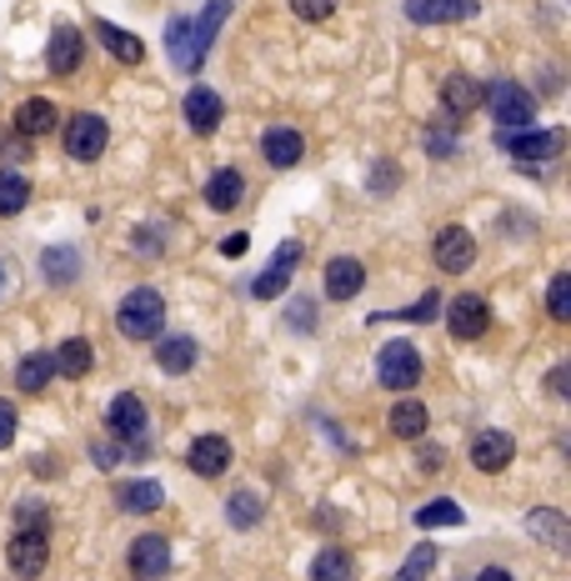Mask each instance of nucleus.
Wrapping results in <instances>:
<instances>
[{
  "instance_id": "obj_2",
  "label": "nucleus",
  "mask_w": 571,
  "mask_h": 581,
  "mask_svg": "<svg viewBox=\"0 0 571 581\" xmlns=\"http://www.w3.org/2000/svg\"><path fill=\"white\" fill-rule=\"evenodd\" d=\"M116 326L126 341H151V336H161V326H166V301H161V291H151V286L131 291L116 311Z\"/></svg>"
},
{
  "instance_id": "obj_43",
  "label": "nucleus",
  "mask_w": 571,
  "mask_h": 581,
  "mask_svg": "<svg viewBox=\"0 0 571 581\" xmlns=\"http://www.w3.org/2000/svg\"><path fill=\"white\" fill-rule=\"evenodd\" d=\"M376 171H381V176H376V190H392V186H396V166H392V161H381Z\"/></svg>"
},
{
  "instance_id": "obj_39",
  "label": "nucleus",
  "mask_w": 571,
  "mask_h": 581,
  "mask_svg": "<svg viewBox=\"0 0 571 581\" xmlns=\"http://www.w3.org/2000/svg\"><path fill=\"white\" fill-rule=\"evenodd\" d=\"M15 441V406L11 402H0V451Z\"/></svg>"
},
{
  "instance_id": "obj_30",
  "label": "nucleus",
  "mask_w": 571,
  "mask_h": 581,
  "mask_svg": "<svg viewBox=\"0 0 571 581\" xmlns=\"http://www.w3.org/2000/svg\"><path fill=\"white\" fill-rule=\"evenodd\" d=\"M50 371H56V361H50V351H31V357L21 361V371H15V386H21L25 396H36V392H46Z\"/></svg>"
},
{
  "instance_id": "obj_29",
  "label": "nucleus",
  "mask_w": 571,
  "mask_h": 581,
  "mask_svg": "<svg viewBox=\"0 0 571 581\" xmlns=\"http://www.w3.org/2000/svg\"><path fill=\"white\" fill-rule=\"evenodd\" d=\"M427 406L421 402H396L392 406V437H401V441H417V437H427Z\"/></svg>"
},
{
  "instance_id": "obj_7",
  "label": "nucleus",
  "mask_w": 571,
  "mask_h": 581,
  "mask_svg": "<svg viewBox=\"0 0 571 581\" xmlns=\"http://www.w3.org/2000/svg\"><path fill=\"white\" fill-rule=\"evenodd\" d=\"M501 146L516 161H551V155L567 151V131L561 126H551V131H501Z\"/></svg>"
},
{
  "instance_id": "obj_18",
  "label": "nucleus",
  "mask_w": 571,
  "mask_h": 581,
  "mask_svg": "<svg viewBox=\"0 0 571 581\" xmlns=\"http://www.w3.org/2000/svg\"><path fill=\"white\" fill-rule=\"evenodd\" d=\"M261 151H266V161H271L276 171H291L301 155H306V141H301V131H291V126H271L266 141H261Z\"/></svg>"
},
{
  "instance_id": "obj_22",
  "label": "nucleus",
  "mask_w": 571,
  "mask_h": 581,
  "mask_svg": "<svg viewBox=\"0 0 571 581\" xmlns=\"http://www.w3.org/2000/svg\"><path fill=\"white\" fill-rule=\"evenodd\" d=\"M120 511H131V516H151V511H161V501H166V491H161V481H126V487L116 491Z\"/></svg>"
},
{
  "instance_id": "obj_6",
  "label": "nucleus",
  "mask_w": 571,
  "mask_h": 581,
  "mask_svg": "<svg viewBox=\"0 0 571 581\" xmlns=\"http://www.w3.org/2000/svg\"><path fill=\"white\" fill-rule=\"evenodd\" d=\"M106 141H110V126L101 116H91V111L66 120V151H71L75 161H95V155L106 151Z\"/></svg>"
},
{
  "instance_id": "obj_41",
  "label": "nucleus",
  "mask_w": 571,
  "mask_h": 581,
  "mask_svg": "<svg viewBox=\"0 0 571 581\" xmlns=\"http://www.w3.org/2000/svg\"><path fill=\"white\" fill-rule=\"evenodd\" d=\"M286 321H296L301 332H311V321H316V311H311L306 301H296V311H286Z\"/></svg>"
},
{
  "instance_id": "obj_3",
  "label": "nucleus",
  "mask_w": 571,
  "mask_h": 581,
  "mask_svg": "<svg viewBox=\"0 0 571 581\" xmlns=\"http://www.w3.org/2000/svg\"><path fill=\"white\" fill-rule=\"evenodd\" d=\"M481 106H491L501 131H526L536 120V95L516 81H497V85H481Z\"/></svg>"
},
{
  "instance_id": "obj_27",
  "label": "nucleus",
  "mask_w": 571,
  "mask_h": 581,
  "mask_svg": "<svg viewBox=\"0 0 571 581\" xmlns=\"http://www.w3.org/2000/svg\"><path fill=\"white\" fill-rule=\"evenodd\" d=\"M155 361H161V371H171V376H186V371L196 367V341H190V336H166V341L155 346Z\"/></svg>"
},
{
  "instance_id": "obj_9",
  "label": "nucleus",
  "mask_w": 571,
  "mask_h": 581,
  "mask_svg": "<svg viewBox=\"0 0 571 581\" xmlns=\"http://www.w3.org/2000/svg\"><path fill=\"white\" fill-rule=\"evenodd\" d=\"M131 571L141 581H155V577H166L171 571V542L166 536H155V532H145V536H136L131 542Z\"/></svg>"
},
{
  "instance_id": "obj_45",
  "label": "nucleus",
  "mask_w": 571,
  "mask_h": 581,
  "mask_svg": "<svg viewBox=\"0 0 571 581\" xmlns=\"http://www.w3.org/2000/svg\"><path fill=\"white\" fill-rule=\"evenodd\" d=\"M476 581H512V571H501V567H487V571H481V577H476Z\"/></svg>"
},
{
  "instance_id": "obj_17",
  "label": "nucleus",
  "mask_w": 571,
  "mask_h": 581,
  "mask_svg": "<svg viewBox=\"0 0 571 581\" xmlns=\"http://www.w3.org/2000/svg\"><path fill=\"white\" fill-rule=\"evenodd\" d=\"M366 286V271H361L357 256H336V262H326V297L331 301H351Z\"/></svg>"
},
{
  "instance_id": "obj_32",
  "label": "nucleus",
  "mask_w": 571,
  "mask_h": 581,
  "mask_svg": "<svg viewBox=\"0 0 571 581\" xmlns=\"http://www.w3.org/2000/svg\"><path fill=\"white\" fill-rule=\"evenodd\" d=\"M462 522H466V511L456 501H427L417 511V526H462Z\"/></svg>"
},
{
  "instance_id": "obj_20",
  "label": "nucleus",
  "mask_w": 571,
  "mask_h": 581,
  "mask_svg": "<svg viewBox=\"0 0 571 581\" xmlns=\"http://www.w3.org/2000/svg\"><path fill=\"white\" fill-rule=\"evenodd\" d=\"M226 15H231V0H211V5L190 21V46H196V56H201V60H206V50H211V40L221 36Z\"/></svg>"
},
{
  "instance_id": "obj_16",
  "label": "nucleus",
  "mask_w": 571,
  "mask_h": 581,
  "mask_svg": "<svg viewBox=\"0 0 571 581\" xmlns=\"http://www.w3.org/2000/svg\"><path fill=\"white\" fill-rule=\"evenodd\" d=\"M221 116H226V101H221L211 85H196V91H186V120H190V131L211 136L215 126H221Z\"/></svg>"
},
{
  "instance_id": "obj_12",
  "label": "nucleus",
  "mask_w": 571,
  "mask_h": 581,
  "mask_svg": "<svg viewBox=\"0 0 571 581\" xmlns=\"http://www.w3.org/2000/svg\"><path fill=\"white\" fill-rule=\"evenodd\" d=\"M476 0H406V21L417 25H452V21H471Z\"/></svg>"
},
{
  "instance_id": "obj_26",
  "label": "nucleus",
  "mask_w": 571,
  "mask_h": 581,
  "mask_svg": "<svg viewBox=\"0 0 571 581\" xmlns=\"http://www.w3.org/2000/svg\"><path fill=\"white\" fill-rule=\"evenodd\" d=\"M60 126V111L50 106V101H25L21 111H15V131L21 136H46Z\"/></svg>"
},
{
  "instance_id": "obj_36",
  "label": "nucleus",
  "mask_w": 571,
  "mask_h": 581,
  "mask_svg": "<svg viewBox=\"0 0 571 581\" xmlns=\"http://www.w3.org/2000/svg\"><path fill=\"white\" fill-rule=\"evenodd\" d=\"M40 266H46L50 281H71V276H75V251L56 246V251H46V262H40Z\"/></svg>"
},
{
  "instance_id": "obj_25",
  "label": "nucleus",
  "mask_w": 571,
  "mask_h": 581,
  "mask_svg": "<svg viewBox=\"0 0 571 581\" xmlns=\"http://www.w3.org/2000/svg\"><path fill=\"white\" fill-rule=\"evenodd\" d=\"M441 106L456 111V116H471V111L481 106V85H476L471 75H446V85H441Z\"/></svg>"
},
{
  "instance_id": "obj_42",
  "label": "nucleus",
  "mask_w": 571,
  "mask_h": 581,
  "mask_svg": "<svg viewBox=\"0 0 571 581\" xmlns=\"http://www.w3.org/2000/svg\"><path fill=\"white\" fill-rule=\"evenodd\" d=\"M551 392H557V396L571 392V367H551Z\"/></svg>"
},
{
  "instance_id": "obj_4",
  "label": "nucleus",
  "mask_w": 571,
  "mask_h": 581,
  "mask_svg": "<svg viewBox=\"0 0 571 581\" xmlns=\"http://www.w3.org/2000/svg\"><path fill=\"white\" fill-rule=\"evenodd\" d=\"M381 386H392V392H411L421 381V351L411 341H386L381 346Z\"/></svg>"
},
{
  "instance_id": "obj_34",
  "label": "nucleus",
  "mask_w": 571,
  "mask_h": 581,
  "mask_svg": "<svg viewBox=\"0 0 571 581\" xmlns=\"http://www.w3.org/2000/svg\"><path fill=\"white\" fill-rule=\"evenodd\" d=\"M261 516H266V501L256 497V491H250V487L231 497V522H236V526H256V522H261Z\"/></svg>"
},
{
  "instance_id": "obj_35",
  "label": "nucleus",
  "mask_w": 571,
  "mask_h": 581,
  "mask_svg": "<svg viewBox=\"0 0 571 581\" xmlns=\"http://www.w3.org/2000/svg\"><path fill=\"white\" fill-rule=\"evenodd\" d=\"M547 311H551V321H561V326L571 321V276H567V271H561L557 281H551V291H547Z\"/></svg>"
},
{
  "instance_id": "obj_14",
  "label": "nucleus",
  "mask_w": 571,
  "mask_h": 581,
  "mask_svg": "<svg viewBox=\"0 0 571 581\" xmlns=\"http://www.w3.org/2000/svg\"><path fill=\"white\" fill-rule=\"evenodd\" d=\"M85 40H81V31L75 25H60V31H50V46H46V66H50V75H75V66H81V56H85Z\"/></svg>"
},
{
  "instance_id": "obj_5",
  "label": "nucleus",
  "mask_w": 571,
  "mask_h": 581,
  "mask_svg": "<svg viewBox=\"0 0 571 581\" xmlns=\"http://www.w3.org/2000/svg\"><path fill=\"white\" fill-rule=\"evenodd\" d=\"M296 266H301V241H281V246H276V262L266 266V271L256 276L246 291L256 301H276L281 291H291V276H296Z\"/></svg>"
},
{
  "instance_id": "obj_1",
  "label": "nucleus",
  "mask_w": 571,
  "mask_h": 581,
  "mask_svg": "<svg viewBox=\"0 0 571 581\" xmlns=\"http://www.w3.org/2000/svg\"><path fill=\"white\" fill-rule=\"evenodd\" d=\"M5 561H11V571L25 581L46 571V561H50V511L46 507H36V501L21 507V532L5 546Z\"/></svg>"
},
{
  "instance_id": "obj_33",
  "label": "nucleus",
  "mask_w": 571,
  "mask_h": 581,
  "mask_svg": "<svg viewBox=\"0 0 571 581\" xmlns=\"http://www.w3.org/2000/svg\"><path fill=\"white\" fill-rule=\"evenodd\" d=\"M431 567H436V546L431 542H421L411 557L401 561V571H396V581H427L431 577Z\"/></svg>"
},
{
  "instance_id": "obj_28",
  "label": "nucleus",
  "mask_w": 571,
  "mask_h": 581,
  "mask_svg": "<svg viewBox=\"0 0 571 581\" xmlns=\"http://www.w3.org/2000/svg\"><path fill=\"white\" fill-rule=\"evenodd\" d=\"M311 581H357V561L346 557L341 546H326L311 561Z\"/></svg>"
},
{
  "instance_id": "obj_37",
  "label": "nucleus",
  "mask_w": 571,
  "mask_h": 581,
  "mask_svg": "<svg viewBox=\"0 0 571 581\" xmlns=\"http://www.w3.org/2000/svg\"><path fill=\"white\" fill-rule=\"evenodd\" d=\"M291 11H296L301 21H331L336 0H291Z\"/></svg>"
},
{
  "instance_id": "obj_19",
  "label": "nucleus",
  "mask_w": 571,
  "mask_h": 581,
  "mask_svg": "<svg viewBox=\"0 0 571 581\" xmlns=\"http://www.w3.org/2000/svg\"><path fill=\"white\" fill-rule=\"evenodd\" d=\"M526 532H532L536 542H547L551 551H567V546H571V522L561 516V511H551V507H536L532 516H526Z\"/></svg>"
},
{
  "instance_id": "obj_38",
  "label": "nucleus",
  "mask_w": 571,
  "mask_h": 581,
  "mask_svg": "<svg viewBox=\"0 0 571 581\" xmlns=\"http://www.w3.org/2000/svg\"><path fill=\"white\" fill-rule=\"evenodd\" d=\"M436 311H441V297H436V291H427L417 306H411V311H396V316H401V321H431Z\"/></svg>"
},
{
  "instance_id": "obj_11",
  "label": "nucleus",
  "mask_w": 571,
  "mask_h": 581,
  "mask_svg": "<svg viewBox=\"0 0 571 581\" xmlns=\"http://www.w3.org/2000/svg\"><path fill=\"white\" fill-rule=\"evenodd\" d=\"M512 456H516V441L506 437V431H481V437L471 441V466L476 472H487V476L506 472Z\"/></svg>"
},
{
  "instance_id": "obj_8",
  "label": "nucleus",
  "mask_w": 571,
  "mask_h": 581,
  "mask_svg": "<svg viewBox=\"0 0 571 581\" xmlns=\"http://www.w3.org/2000/svg\"><path fill=\"white\" fill-rule=\"evenodd\" d=\"M491 326V306L476 291H462V297H452V306H446V332L462 336V341H476V336Z\"/></svg>"
},
{
  "instance_id": "obj_23",
  "label": "nucleus",
  "mask_w": 571,
  "mask_h": 581,
  "mask_svg": "<svg viewBox=\"0 0 571 581\" xmlns=\"http://www.w3.org/2000/svg\"><path fill=\"white\" fill-rule=\"evenodd\" d=\"M95 36H101V46H106L116 60H126V66H141V56H145L141 36H131V31H120V25H110V21H95Z\"/></svg>"
},
{
  "instance_id": "obj_21",
  "label": "nucleus",
  "mask_w": 571,
  "mask_h": 581,
  "mask_svg": "<svg viewBox=\"0 0 571 581\" xmlns=\"http://www.w3.org/2000/svg\"><path fill=\"white\" fill-rule=\"evenodd\" d=\"M56 371L60 376H71V381H81V376H91V367H95V351H91V341H81V336H71V341H60L56 346Z\"/></svg>"
},
{
  "instance_id": "obj_24",
  "label": "nucleus",
  "mask_w": 571,
  "mask_h": 581,
  "mask_svg": "<svg viewBox=\"0 0 571 581\" xmlns=\"http://www.w3.org/2000/svg\"><path fill=\"white\" fill-rule=\"evenodd\" d=\"M241 171H231V166H221V171H211V181H206V206L211 211H231V206L241 201Z\"/></svg>"
},
{
  "instance_id": "obj_15",
  "label": "nucleus",
  "mask_w": 571,
  "mask_h": 581,
  "mask_svg": "<svg viewBox=\"0 0 571 581\" xmlns=\"http://www.w3.org/2000/svg\"><path fill=\"white\" fill-rule=\"evenodd\" d=\"M190 472L196 476H206V481H211V476H226V466H231V441L226 437H196L190 441Z\"/></svg>"
},
{
  "instance_id": "obj_10",
  "label": "nucleus",
  "mask_w": 571,
  "mask_h": 581,
  "mask_svg": "<svg viewBox=\"0 0 571 581\" xmlns=\"http://www.w3.org/2000/svg\"><path fill=\"white\" fill-rule=\"evenodd\" d=\"M471 262H476L471 231H466V225H446V231L436 236V266L441 271H452V276H462V271H471Z\"/></svg>"
},
{
  "instance_id": "obj_40",
  "label": "nucleus",
  "mask_w": 571,
  "mask_h": 581,
  "mask_svg": "<svg viewBox=\"0 0 571 581\" xmlns=\"http://www.w3.org/2000/svg\"><path fill=\"white\" fill-rule=\"evenodd\" d=\"M246 246H250V236H246V231H236V236L221 241V256H231V262H236V256H246Z\"/></svg>"
},
{
  "instance_id": "obj_31",
  "label": "nucleus",
  "mask_w": 571,
  "mask_h": 581,
  "mask_svg": "<svg viewBox=\"0 0 571 581\" xmlns=\"http://www.w3.org/2000/svg\"><path fill=\"white\" fill-rule=\"evenodd\" d=\"M25 201H31V181L21 171H0V216L25 211Z\"/></svg>"
},
{
  "instance_id": "obj_44",
  "label": "nucleus",
  "mask_w": 571,
  "mask_h": 581,
  "mask_svg": "<svg viewBox=\"0 0 571 581\" xmlns=\"http://www.w3.org/2000/svg\"><path fill=\"white\" fill-rule=\"evenodd\" d=\"M91 456H95V466H116L120 451L116 446H91Z\"/></svg>"
},
{
  "instance_id": "obj_13",
  "label": "nucleus",
  "mask_w": 571,
  "mask_h": 581,
  "mask_svg": "<svg viewBox=\"0 0 571 581\" xmlns=\"http://www.w3.org/2000/svg\"><path fill=\"white\" fill-rule=\"evenodd\" d=\"M106 427L116 431L120 441H141L145 437V406H141V396L120 392L116 402H110V411H106Z\"/></svg>"
}]
</instances>
